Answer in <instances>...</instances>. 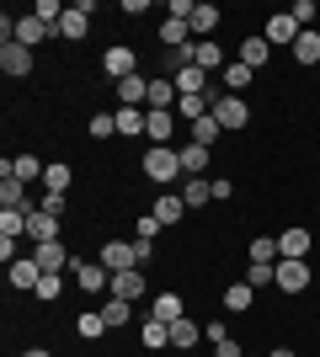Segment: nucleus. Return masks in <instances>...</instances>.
Segmentation results:
<instances>
[{"label": "nucleus", "instance_id": "1", "mask_svg": "<svg viewBox=\"0 0 320 357\" xmlns=\"http://www.w3.org/2000/svg\"><path fill=\"white\" fill-rule=\"evenodd\" d=\"M144 176L160 181V187L176 181V176H182V155H176L171 144H150V149H144Z\"/></svg>", "mask_w": 320, "mask_h": 357}, {"label": "nucleus", "instance_id": "2", "mask_svg": "<svg viewBox=\"0 0 320 357\" xmlns=\"http://www.w3.org/2000/svg\"><path fill=\"white\" fill-rule=\"evenodd\" d=\"M213 118H219V128H245V123H251V107H245L241 96H229L224 86H213Z\"/></svg>", "mask_w": 320, "mask_h": 357}, {"label": "nucleus", "instance_id": "3", "mask_svg": "<svg viewBox=\"0 0 320 357\" xmlns=\"http://www.w3.org/2000/svg\"><path fill=\"white\" fill-rule=\"evenodd\" d=\"M102 70L112 75V80H128V75H139V54H134L128 43H112V48L102 54Z\"/></svg>", "mask_w": 320, "mask_h": 357}, {"label": "nucleus", "instance_id": "4", "mask_svg": "<svg viewBox=\"0 0 320 357\" xmlns=\"http://www.w3.org/2000/svg\"><path fill=\"white\" fill-rule=\"evenodd\" d=\"M70 272H75V283L86 294H112V272L96 267V261H70Z\"/></svg>", "mask_w": 320, "mask_h": 357}, {"label": "nucleus", "instance_id": "5", "mask_svg": "<svg viewBox=\"0 0 320 357\" xmlns=\"http://www.w3.org/2000/svg\"><path fill=\"white\" fill-rule=\"evenodd\" d=\"M91 0H80V6H70V11H64V22H59V38H70V43H80V38H86V32H91Z\"/></svg>", "mask_w": 320, "mask_h": 357}, {"label": "nucleus", "instance_id": "6", "mask_svg": "<svg viewBox=\"0 0 320 357\" xmlns=\"http://www.w3.org/2000/svg\"><path fill=\"white\" fill-rule=\"evenodd\" d=\"M102 267L107 272H134L139 267V251L128 245V240H107V245H102Z\"/></svg>", "mask_w": 320, "mask_h": 357}, {"label": "nucleus", "instance_id": "7", "mask_svg": "<svg viewBox=\"0 0 320 357\" xmlns=\"http://www.w3.org/2000/svg\"><path fill=\"white\" fill-rule=\"evenodd\" d=\"M277 261H310V229H283L277 235Z\"/></svg>", "mask_w": 320, "mask_h": 357}, {"label": "nucleus", "instance_id": "8", "mask_svg": "<svg viewBox=\"0 0 320 357\" xmlns=\"http://www.w3.org/2000/svg\"><path fill=\"white\" fill-rule=\"evenodd\" d=\"M277 288H283V294H305L310 288V261H277Z\"/></svg>", "mask_w": 320, "mask_h": 357}, {"label": "nucleus", "instance_id": "9", "mask_svg": "<svg viewBox=\"0 0 320 357\" xmlns=\"http://www.w3.org/2000/svg\"><path fill=\"white\" fill-rule=\"evenodd\" d=\"M112 96H118V107L150 102V75H128V80H118V86H112Z\"/></svg>", "mask_w": 320, "mask_h": 357}, {"label": "nucleus", "instance_id": "10", "mask_svg": "<svg viewBox=\"0 0 320 357\" xmlns=\"http://www.w3.org/2000/svg\"><path fill=\"white\" fill-rule=\"evenodd\" d=\"M171 86H176V96H208V75H203L198 70V64H187V70H176V75H171Z\"/></svg>", "mask_w": 320, "mask_h": 357}, {"label": "nucleus", "instance_id": "11", "mask_svg": "<svg viewBox=\"0 0 320 357\" xmlns=\"http://www.w3.org/2000/svg\"><path fill=\"white\" fill-rule=\"evenodd\" d=\"M299 32H305V27H299L289 11L267 16V43H273V48H277V43H289V48H294V43H299Z\"/></svg>", "mask_w": 320, "mask_h": 357}, {"label": "nucleus", "instance_id": "12", "mask_svg": "<svg viewBox=\"0 0 320 357\" xmlns=\"http://www.w3.org/2000/svg\"><path fill=\"white\" fill-rule=\"evenodd\" d=\"M112 298H123V304H139L144 298V272H112Z\"/></svg>", "mask_w": 320, "mask_h": 357}, {"label": "nucleus", "instance_id": "13", "mask_svg": "<svg viewBox=\"0 0 320 357\" xmlns=\"http://www.w3.org/2000/svg\"><path fill=\"white\" fill-rule=\"evenodd\" d=\"M192 64L203 75H224V48L213 43V38H203V43H192Z\"/></svg>", "mask_w": 320, "mask_h": 357}, {"label": "nucleus", "instance_id": "14", "mask_svg": "<svg viewBox=\"0 0 320 357\" xmlns=\"http://www.w3.org/2000/svg\"><path fill=\"white\" fill-rule=\"evenodd\" d=\"M27 235L38 240V245H48V240H59V219H54V213H43V203H38V208L27 213Z\"/></svg>", "mask_w": 320, "mask_h": 357}, {"label": "nucleus", "instance_id": "15", "mask_svg": "<svg viewBox=\"0 0 320 357\" xmlns=\"http://www.w3.org/2000/svg\"><path fill=\"white\" fill-rule=\"evenodd\" d=\"M0 70H6V75H16V80H22V75H32V48L6 43V48H0Z\"/></svg>", "mask_w": 320, "mask_h": 357}, {"label": "nucleus", "instance_id": "16", "mask_svg": "<svg viewBox=\"0 0 320 357\" xmlns=\"http://www.w3.org/2000/svg\"><path fill=\"white\" fill-rule=\"evenodd\" d=\"M11 288H22V294H32V288H38V278H43V267H38V261H32V256H22V261H11Z\"/></svg>", "mask_w": 320, "mask_h": 357}, {"label": "nucleus", "instance_id": "17", "mask_svg": "<svg viewBox=\"0 0 320 357\" xmlns=\"http://www.w3.org/2000/svg\"><path fill=\"white\" fill-rule=\"evenodd\" d=\"M182 203H187V213L203 208V203H213V181L208 176H187L182 181Z\"/></svg>", "mask_w": 320, "mask_h": 357}, {"label": "nucleus", "instance_id": "18", "mask_svg": "<svg viewBox=\"0 0 320 357\" xmlns=\"http://www.w3.org/2000/svg\"><path fill=\"white\" fill-rule=\"evenodd\" d=\"M43 38H54V32H48L43 22H38V16H16V38H11V43H22V48H38Z\"/></svg>", "mask_w": 320, "mask_h": 357}, {"label": "nucleus", "instance_id": "19", "mask_svg": "<svg viewBox=\"0 0 320 357\" xmlns=\"http://www.w3.org/2000/svg\"><path fill=\"white\" fill-rule=\"evenodd\" d=\"M171 134H176V112H144V139L166 144Z\"/></svg>", "mask_w": 320, "mask_h": 357}, {"label": "nucleus", "instance_id": "20", "mask_svg": "<svg viewBox=\"0 0 320 357\" xmlns=\"http://www.w3.org/2000/svg\"><path fill=\"white\" fill-rule=\"evenodd\" d=\"M32 261H38L43 272H64V267H70V251H64L59 240H48V245H38V251H32Z\"/></svg>", "mask_w": 320, "mask_h": 357}, {"label": "nucleus", "instance_id": "21", "mask_svg": "<svg viewBox=\"0 0 320 357\" xmlns=\"http://www.w3.org/2000/svg\"><path fill=\"white\" fill-rule=\"evenodd\" d=\"M198 342H203V326H198V320H187V314H182V320L171 326V347H176V352H192V347H198Z\"/></svg>", "mask_w": 320, "mask_h": 357}, {"label": "nucleus", "instance_id": "22", "mask_svg": "<svg viewBox=\"0 0 320 357\" xmlns=\"http://www.w3.org/2000/svg\"><path fill=\"white\" fill-rule=\"evenodd\" d=\"M150 112H176V86H171L166 75L150 80Z\"/></svg>", "mask_w": 320, "mask_h": 357}, {"label": "nucleus", "instance_id": "23", "mask_svg": "<svg viewBox=\"0 0 320 357\" xmlns=\"http://www.w3.org/2000/svg\"><path fill=\"white\" fill-rule=\"evenodd\" d=\"M155 219H160V224H182V213H187V203H182V192H160V197H155Z\"/></svg>", "mask_w": 320, "mask_h": 357}, {"label": "nucleus", "instance_id": "24", "mask_svg": "<svg viewBox=\"0 0 320 357\" xmlns=\"http://www.w3.org/2000/svg\"><path fill=\"white\" fill-rule=\"evenodd\" d=\"M160 43H166V48H187V43H192V22L166 16V22H160Z\"/></svg>", "mask_w": 320, "mask_h": 357}, {"label": "nucleus", "instance_id": "25", "mask_svg": "<svg viewBox=\"0 0 320 357\" xmlns=\"http://www.w3.org/2000/svg\"><path fill=\"white\" fill-rule=\"evenodd\" d=\"M267 59H273V43H267V38H245L241 43V64L245 70H261Z\"/></svg>", "mask_w": 320, "mask_h": 357}, {"label": "nucleus", "instance_id": "26", "mask_svg": "<svg viewBox=\"0 0 320 357\" xmlns=\"http://www.w3.org/2000/svg\"><path fill=\"white\" fill-rule=\"evenodd\" d=\"M251 298H257V288L245 283V278H241V283H224V310L245 314V310H251Z\"/></svg>", "mask_w": 320, "mask_h": 357}, {"label": "nucleus", "instance_id": "27", "mask_svg": "<svg viewBox=\"0 0 320 357\" xmlns=\"http://www.w3.org/2000/svg\"><path fill=\"white\" fill-rule=\"evenodd\" d=\"M176 155H182V176H203V165H208V149H203V144H192V139H187Z\"/></svg>", "mask_w": 320, "mask_h": 357}, {"label": "nucleus", "instance_id": "28", "mask_svg": "<svg viewBox=\"0 0 320 357\" xmlns=\"http://www.w3.org/2000/svg\"><path fill=\"white\" fill-rule=\"evenodd\" d=\"M251 75H257V70H245L241 59H229V64H224V75H219V80H224V91H229V96H241V91L251 86Z\"/></svg>", "mask_w": 320, "mask_h": 357}, {"label": "nucleus", "instance_id": "29", "mask_svg": "<svg viewBox=\"0 0 320 357\" xmlns=\"http://www.w3.org/2000/svg\"><path fill=\"white\" fill-rule=\"evenodd\" d=\"M294 59H299V64H320V32H315V27L299 32V43H294Z\"/></svg>", "mask_w": 320, "mask_h": 357}, {"label": "nucleus", "instance_id": "30", "mask_svg": "<svg viewBox=\"0 0 320 357\" xmlns=\"http://www.w3.org/2000/svg\"><path fill=\"white\" fill-rule=\"evenodd\" d=\"M150 314H155V320H166V326H176V320H182V294H160L150 304Z\"/></svg>", "mask_w": 320, "mask_h": 357}, {"label": "nucleus", "instance_id": "31", "mask_svg": "<svg viewBox=\"0 0 320 357\" xmlns=\"http://www.w3.org/2000/svg\"><path fill=\"white\" fill-rule=\"evenodd\" d=\"M43 171H48V165L38 160V155H16V160H11V176L16 181H43Z\"/></svg>", "mask_w": 320, "mask_h": 357}, {"label": "nucleus", "instance_id": "32", "mask_svg": "<svg viewBox=\"0 0 320 357\" xmlns=\"http://www.w3.org/2000/svg\"><path fill=\"white\" fill-rule=\"evenodd\" d=\"M139 336H144V347H150V352H160V347H171V326H166V320H155V314H150V320H144V331H139Z\"/></svg>", "mask_w": 320, "mask_h": 357}, {"label": "nucleus", "instance_id": "33", "mask_svg": "<svg viewBox=\"0 0 320 357\" xmlns=\"http://www.w3.org/2000/svg\"><path fill=\"white\" fill-rule=\"evenodd\" d=\"M219 22H224V11H219V6H198V11H192V32H198V43L219 27Z\"/></svg>", "mask_w": 320, "mask_h": 357}, {"label": "nucleus", "instance_id": "34", "mask_svg": "<svg viewBox=\"0 0 320 357\" xmlns=\"http://www.w3.org/2000/svg\"><path fill=\"white\" fill-rule=\"evenodd\" d=\"M64 11H70V6H59V0H38V6H32V16H38V22H43L48 32H59Z\"/></svg>", "mask_w": 320, "mask_h": 357}, {"label": "nucleus", "instance_id": "35", "mask_svg": "<svg viewBox=\"0 0 320 357\" xmlns=\"http://www.w3.org/2000/svg\"><path fill=\"white\" fill-rule=\"evenodd\" d=\"M102 320H107V331L128 326V320H134V304H123V298H107V304H102Z\"/></svg>", "mask_w": 320, "mask_h": 357}, {"label": "nucleus", "instance_id": "36", "mask_svg": "<svg viewBox=\"0 0 320 357\" xmlns=\"http://www.w3.org/2000/svg\"><path fill=\"white\" fill-rule=\"evenodd\" d=\"M118 134L123 139H139V134H144V112H139V107H118Z\"/></svg>", "mask_w": 320, "mask_h": 357}, {"label": "nucleus", "instance_id": "37", "mask_svg": "<svg viewBox=\"0 0 320 357\" xmlns=\"http://www.w3.org/2000/svg\"><path fill=\"white\" fill-rule=\"evenodd\" d=\"M59 294H64V278H59V272H43L38 288H32V298H43V304H59Z\"/></svg>", "mask_w": 320, "mask_h": 357}, {"label": "nucleus", "instance_id": "38", "mask_svg": "<svg viewBox=\"0 0 320 357\" xmlns=\"http://www.w3.org/2000/svg\"><path fill=\"white\" fill-rule=\"evenodd\" d=\"M187 128H192V144H203V149H208L213 139L224 134V128H219V118H213V112H208V118H198V123H187Z\"/></svg>", "mask_w": 320, "mask_h": 357}, {"label": "nucleus", "instance_id": "39", "mask_svg": "<svg viewBox=\"0 0 320 357\" xmlns=\"http://www.w3.org/2000/svg\"><path fill=\"white\" fill-rule=\"evenodd\" d=\"M0 235H6V240L27 235V213H22V208H0Z\"/></svg>", "mask_w": 320, "mask_h": 357}, {"label": "nucleus", "instance_id": "40", "mask_svg": "<svg viewBox=\"0 0 320 357\" xmlns=\"http://www.w3.org/2000/svg\"><path fill=\"white\" fill-rule=\"evenodd\" d=\"M70 176H75V171H70L64 160H54V165L43 171V187H48V192H64V187H70Z\"/></svg>", "mask_w": 320, "mask_h": 357}, {"label": "nucleus", "instance_id": "41", "mask_svg": "<svg viewBox=\"0 0 320 357\" xmlns=\"http://www.w3.org/2000/svg\"><path fill=\"white\" fill-rule=\"evenodd\" d=\"M251 261H257V267H277V240H251Z\"/></svg>", "mask_w": 320, "mask_h": 357}, {"label": "nucleus", "instance_id": "42", "mask_svg": "<svg viewBox=\"0 0 320 357\" xmlns=\"http://www.w3.org/2000/svg\"><path fill=\"white\" fill-rule=\"evenodd\" d=\"M75 331H80V336H86V342H96V336H107V320H102V310H96V314H80V320H75Z\"/></svg>", "mask_w": 320, "mask_h": 357}, {"label": "nucleus", "instance_id": "43", "mask_svg": "<svg viewBox=\"0 0 320 357\" xmlns=\"http://www.w3.org/2000/svg\"><path fill=\"white\" fill-rule=\"evenodd\" d=\"M118 134V112H96L91 118V139H112Z\"/></svg>", "mask_w": 320, "mask_h": 357}, {"label": "nucleus", "instance_id": "44", "mask_svg": "<svg viewBox=\"0 0 320 357\" xmlns=\"http://www.w3.org/2000/svg\"><path fill=\"white\" fill-rule=\"evenodd\" d=\"M245 283H251V288H267V283H277V272H273V267H257V261H251V267H245Z\"/></svg>", "mask_w": 320, "mask_h": 357}, {"label": "nucleus", "instance_id": "45", "mask_svg": "<svg viewBox=\"0 0 320 357\" xmlns=\"http://www.w3.org/2000/svg\"><path fill=\"white\" fill-rule=\"evenodd\" d=\"M289 16L299 22V27H310V22H315V0H294V6H289Z\"/></svg>", "mask_w": 320, "mask_h": 357}, {"label": "nucleus", "instance_id": "46", "mask_svg": "<svg viewBox=\"0 0 320 357\" xmlns=\"http://www.w3.org/2000/svg\"><path fill=\"white\" fill-rule=\"evenodd\" d=\"M160 229H166V224L155 219V213H144V219H139V240H155V235H160Z\"/></svg>", "mask_w": 320, "mask_h": 357}, {"label": "nucleus", "instance_id": "47", "mask_svg": "<svg viewBox=\"0 0 320 357\" xmlns=\"http://www.w3.org/2000/svg\"><path fill=\"white\" fill-rule=\"evenodd\" d=\"M43 213H54V219H59V213H64V192H43Z\"/></svg>", "mask_w": 320, "mask_h": 357}, {"label": "nucleus", "instance_id": "48", "mask_svg": "<svg viewBox=\"0 0 320 357\" xmlns=\"http://www.w3.org/2000/svg\"><path fill=\"white\" fill-rule=\"evenodd\" d=\"M203 336H208L213 347H219V342H229V336H224V320H208V326H203Z\"/></svg>", "mask_w": 320, "mask_h": 357}, {"label": "nucleus", "instance_id": "49", "mask_svg": "<svg viewBox=\"0 0 320 357\" xmlns=\"http://www.w3.org/2000/svg\"><path fill=\"white\" fill-rule=\"evenodd\" d=\"M0 261H6V267H11V261H22V256H16V240H6V235H0Z\"/></svg>", "mask_w": 320, "mask_h": 357}, {"label": "nucleus", "instance_id": "50", "mask_svg": "<svg viewBox=\"0 0 320 357\" xmlns=\"http://www.w3.org/2000/svg\"><path fill=\"white\" fill-rule=\"evenodd\" d=\"M213 357H241V342H219V347H213Z\"/></svg>", "mask_w": 320, "mask_h": 357}, {"label": "nucleus", "instance_id": "51", "mask_svg": "<svg viewBox=\"0 0 320 357\" xmlns=\"http://www.w3.org/2000/svg\"><path fill=\"white\" fill-rule=\"evenodd\" d=\"M22 357H54V352H43V347H27V352H22Z\"/></svg>", "mask_w": 320, "mask_h": 357}, {"label": "nucleus", "instance_id": "52", "mask_svg": "<svg viewBox=\"0 0 320 357\" xmlns=\"http://www.w3.org/2000/svg\"><path fill=\"white\" fill-rule=\"evenodd\" d=\"M273 357H294V352H289V347H277V352H273Z\"/></svg>", "mask_w": 320, "mask_h": 357}]
</instances>
